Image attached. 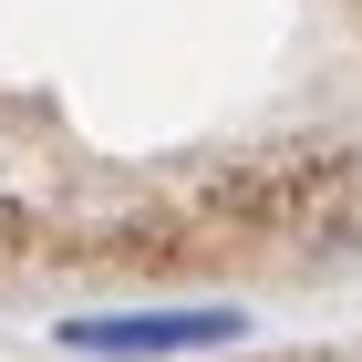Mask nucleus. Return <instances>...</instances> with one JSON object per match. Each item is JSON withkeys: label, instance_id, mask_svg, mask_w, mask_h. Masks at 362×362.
Listing matches in <instances>:
<instances>
[{"label": "nucleus", "instance_id": "nucleus-1", "mask_svg": "<svg viewBox=\"0 0 362 362\" xmlns=\"http://www.w3.org/2000/svg\"><path fill=\"white\" fill-rule=\"evenodd\" d=\"M238 332V310H187V321H166V310H135V321H73V352H114V362H135V352H207V341Z\"/></svg>", "mask_w": 362, "mask_h": 362}]
</instances>
